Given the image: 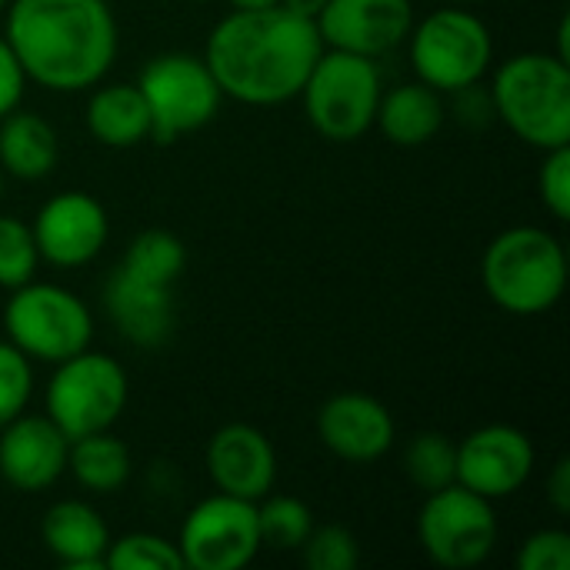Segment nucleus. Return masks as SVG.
<instances>
[{
    "instance_id": "nucleus-1",
    "label": "nucleus",
    "mask_w": 570,
    "mask_h": 570,
    "mask_svg": "<svg viewBox=\"0 0 570 570\" xmlns=\"http://www.w3.org/2000/svg\"><path fill=\"white\" fill-rule=\"evenodd\" d=\"M321 50L317 23L274 3L220 17L207 37L204 60L224 97L247 107H277L301 94Z\"/></svg>"
},
{
    "instance_id": "nucleus-2",
    "label": "nucleus",
    "mask_w": 570,
    "mask_h": 570,
    "mask_svg": "<svg viewBox=\"0 0 570 570\" xmlns=\"http://www.w3.org/2000/svg\"><path fill=\"white\" fill-rule=\"evenodd\" d=\"M3 37L27 80L57 94L97 87L120 47L107 0H10Z\"/></svg>"
},
{
    "instance_id": "nucleus-3",
    "label": "nucleus",
    "mask_w": 570,
    "mask_h": 570,
    "mask_svg": "<svg viewBox=\"0 0 570 570\" xmlns=\"http://www.w3.org/2000/svg\"><path fill=\"white\" fill-rule=\"evenodd\" d=\"M494 117L524 144L554 150L570 144V63L554 50L508 57L491 80Z\"/></svg>"
},
{
    "instance_id": "nucleus-4",
    "label": "nucleus",
    "mask_w": 570,
    "mask_h": 570,
    "mask_svg": "<svg viewBox=\"0 0 570 570\" xmlns=\"http://www.w3.org/2000/svg\"><path fill=\"white\" fill-rule=\"evenodd\" d=\"M481 284L504 314L541 317L568 291V250L544 227L501 230L481 257Z\"/></svg>"
},
{
    "instance_id": "nucleus-5",
    "label": "nucleus",
    "mask_w": 570,
    "mask_h": 570,
    "mask_svg": "<svg viewBox=\"0 0 570 570\" xmlns=\"http://www.w3.org/2000/svg\"><path fill=\"white\" fill-rule=\"evenodd\" d=\"M384 83L377 60L324 47L314 60L301 100L311 127L331 144H351L374 127Z\"/></svg>"
},
{
    "instance_id": "nucleus-6",
    "label": "nucleus",
    "mask_w": 570,
    "mask_h": 570,
    "mask_svg": "<svg viewBox=\"0 0 570 570\" xmlns=\"http://www.w3.org/2000/svg\"><path fill=\"white\" fill-rule=\"evenodd\" d=\"M404 43H411L417 80L438 94H458L481 83L494 63L491 27L474 10H464V3H444L424 20H414Z\"/></svg>"
},
{
    "instance_id": "nucleus-7",
    "label": "nucleus",
    "mask_w": 570,
    "mask_h": 570,
    "mask_svg": "<svg viewBox=\"0 0 570 570\" xmlns=\"http://www.w3.org/2000/svg\"><path fill=\"white\" fill-rule=\"evenodd\" d=\"M127 397L130 381L117 357L87 347L53 364L43 391V414L63 431L67 441H77L97 431H110L120 421Z\"/></svg>"
},
{
    "instance_id": "nucleus-8",
    "label": "nucleus",
    "mask_w": 570,
    "mask_h": 570,
    "mask_svg": "<svg viewBox=\"0 0 570 570\" xmlns=\"http://www.w3.org/2000/svg\"><path fill=\"white\" fill-rule=\"evenodd\" d=\"M7 341L37 364H60L94 341L90 307L60 284L30 281L10 291L3 307Z\"/></svg>"
},
{
    "instance_id": "nucleus-9",
    "label": "nucleus",
    "mask_w": 570,
    "mask_h": 570,
    "mask_svg": "<svg viewBox=\"0 0 570 570\" xmlns=\"http://www.w3.org/2000/svg\"><path fill=\"white\" fill-rule=\"evenodd\" d=\"M137 90L150 110V137L157 144H174L207 127L224 100L207 60L184 50L150 57L137 77Z\"/></svg>"
},
{
    "instance_id": "nucleus-10",
    "label": "nucleus",
    "mask_w": 570,
    "mask_h": 570,
    "mask_svg": "<svg viewBox=\"0 0 570 570\" xmlns=\"http://www.w3.org/2000/svg\"><path fill=\"white\" fill-rule=\"evenodd\" d=\"M417 541L431 564L444 570H471L484 564L498 548L494 501L451 484L428 494L417 514Z\"/></svg>"
},
{
    "instance_id": "nucleus-11",
    "label": "nucleus",
    "mask_w": 570,
    "mask_h": 570,
    "mask_svg": "<svg viewBox=\"0 0 570 570\" xmlns=\"http://www.w3.org/2000/svg\"><path fill=\"white\" fill-rule=\"evenodd\" d=\"M177 551L184 570H240L264 548L257 534V504L230 494L204 498L180 524Z\"/></svg>"
},
{
    "instance_id": "nucleus-12",
    "label": "nucleus",
    "mask_w": 570,
    "mask_h": 570,
    "mask_svg": "<svg viewBox=\"0 0 570 570\" xmlns=\"http://www.w3.org/2000/svg\"><path fill=\"white\" fill-rule=\"evenodd\" d=\"M30 230L43 264L60 271H77L100 257L110 237V220L97 197L83 190H63L53 194L37 210Z\"/></svg>"
},
{
    "instance_id": "nucleus-13",
    "label": "nucleus",
    "mask_w": 570,
    "mask_h": 570,
    "mask_svg": "<svg viewBox=\"0 0 570 570\" xmlns=\"http://www.w3.org/2000/svg\"><path fill=\"white\" fill-rule=\"evenodd\" d=\"M534 461V444L521 428L484 424L458 444V484L488 501H504L531 481Z\"/></svg>"
},
{
    "instance_id": "nucleus-14",
    "label": "nucleus",
    "mask_w": 570,
    "mask_h": 570,
    "mask_svg": "<svg viewBox=\"0 0 570 570\" xmlns=\"http://www.w3.org/2000/svg\"><path fill=\"white\" fill-rule=\"evenodd\" d=\"M324 47L361 57H384L397 50L414 27L411 0H327L314 17Z\"/></svg>"
},
{
    "instance_id": "nucleus-15",
    "label": "nucleus",
    "mask_w": 570,
    "mask_h": 570,
    "mask_svg": "<svg viewBox=\"0 0 570 570\" xmlns=\"http://www.w3.org/2000/svg\"><path fill=\"white\" fill-rule=\"evenodd\" d=\"M167 281L147 277L127 264H117L104 284V307L120 337L140 351L164 347L177 327V301Z\"/></svg>"
},
{
    "instance_id": "nucleus-16",
    "label": "nucleus",
    "mask_w": 570,
    "mask_h": 570,
    "mask_svg": "<svg viewBox=\"0 0 570 570\" xmlns=\"http://www.w3.org/2000/svg\"><path fill=\"white\" fill-rule=\"evenodd\" d=\"M317 438L334 458L347 464H374L394 448L397 424L384 401L371 394L344 391L321 404Z\"/></svg>"
},
{
    "instance_id": "nucleus-17",
    "label": "nucleus",
    "mask_w": 570,
    "mask_h": 570,
    "mask_svg": "<svg viewBox=\"0 0 570 570\" xmlns=\"http://www.w3.org/2000/svg\"><path fill=\"white\" fill-rule=\"evenodd\" d=\"M70 441L47 414H20L0 428V478L20 491L37 494L67 474Z\"/></svg>"
},
{
    "instance_id": "nucleus-18",
    "label": "nucleus",
    "mask_w": 570,
    "mask_h": 570,
    "mask_svg": "<svg viewBox=\"0 0 570 570\" xmlns=\"http://www.w3.org/2000/svg\"><path fill=\"white\" fill-rule=\"evenodd\" d=\"M207 474L220 494L261 501L277 481V451L254 424H224L207 444Z\"/></svg>"
},
{
    "instance_id": "nucleus-19",
    "label": "nucleus",
    "mask_w": 570,
    "mask_h": 570,
    "mask_svg": "<svg viewBox=\"0 0 570 570\" xmlns=\"http://www.w3.org/2000/svg\"><path fill=\"white\" fill-rule=\"evenodd\" d=\"M40 538L63 568L104 570L110 531L87 501H57L53 508H47L40 521Z\"/></svg>"
},
{
    "instance_id": "nucleus-20",
    "label": "nucleus",
    "mask_w": 570,
    "mask_h": 570,
    "mask_svg": "<svg viewBox=\"0 0 570 570\" xmlns=\"http://www.w3.org/2000/svg\"><path fill=\"white\" fill-rule=\"evenodd\" d=\"M444 120H448L444 94H438L424 80H407L381 94L374 127L394 147H424L428 140L438 137Z\"/></svg>"
},
{
    "instance_id": "nucleus-21",
    "label": "nucleus",
    "mask_w": 570,
    "mask_h": 570,
    "mask_svg": "<svg viewBox=\"0 0 570 570\" xmlns=\"http://www.w3.org/2000/svg\"><path fill=\"white\" fill-rule=\"evenodd\" d=\"M60 160V137L53 124L33 110H10L0 117V170L13 180H43Z\"/></svg>"
},
{
    "instance_id": "nucleus-22",
    "label": "nucleus",
    "mask_w": 570,
    "mask_h": 570,
    "mask_svg": "<svg viewBox=\"0 0 570 570\" xmlns=\"http://www.w3.org/2000/svg\"><path fill=\"white\" fill-rule=\"evenodd\" d=\"M87 130L114 150L137 147L150 137V110L137 83H104L90 94L83 110Z\"/></svg>"
},
{
    "instance_id": "nucleus-23",
    "label": "nucleus",
    "mask_w": 570,
    "mask_h": 570,
    "mask_svg": "<svg viewBox=\"0 0 570 570\" xmlns=\"http://www.w3.org/2000/svg\"><path fill=\"white\" fill-rule=\"evenodd\" d=\"M134 461L120 438L110 431H97L87 438L70 441L67 451V474L90 494H114L130 481Z\"/></svg>"
},
{
    "instance_id": "nucleus-24",
    "label": "nucleus",
    "mask_w": 570,
    "mask_h": 570,
    "mask_svg": "<svg viewBox=\"0 0 570 570\" xmlns=\"http://www.w3.org/2000/svg\"><path fill=\"white\" fill-rule=\"evenodd\" d=\"M404 474L424 494L458 484V444L438 431L414 434L404 448Z\"/></svg>"
},
{
    "instance_id": "nucleus-25",
    "label": "nucleus",
    "mask_w": 570,
    "mask_h": 570,
    "mask_svg": "<svg viewBox=\"0 0 570 570\" xmlns=\"http://www.w3.org/2000/svg\"><path fill=\"white\" fill-rule=\"evenodd\" d=\"M314 531V514L301 498L267 494L257 501V534L261 548L271 551H301Z\"/></svg>"
},
{
    "instance_id": "nucleus-26",
    "label": "nucleus",
    "mask_w": 570,
    "mask_h": 570,
    "mask_svg": "<svg viewBox=\"0 0 570 570\" xmlns=\"http://www.w3.org/2000/svg\"><path fill=\"white\" fill-rule=\"evenodd\" d=\"M120 264H127L147 277L177 284L187 267V250H184L180 237H174L170 230H144L127 244Z\"/></svg>"
},
{
    "instance_id": "nucleus-27",
    "label": "nucleus",
    "mask_w": 570,
    "mask_h": 570,
    "mask_svg": "<svg viewBox=\"0 0 570 570\" xmlns=\"http://www.w3.org/2000/svg\"><path fill=\"white\" fill-rule=\"evenodd\" d=\"M107 570H184L177 541H167L150 531H134L124 538H110L107 554H104Z\"/></svg>"
},
{
    "instance_id": "nucleus-28",
    "label": "nucleus",
    "mask_w": 570,
    "mask_h": 570,
    "mask_svg": "<svg viewBox=\"0 0 570 570\" xmlns=\"http://www.w3.org/2000/svg\"><path fill=\"white\" fill-rule=\"evenodd\" d=\"M37 267H40V254L30 224L0 214V287L17 291L30 284L37 277Z\"/></svg>"
},
{
    "instance_id": "nucleus-29",
    "label": "nucleus",
    "mask_w": 570,
    "mask_h": 570,
    "mask_svg": "<svg viewBox=\"0 0 570 570\" xmlns=\"http://www.w3.org/2000/svg\"><path fill=\"white\" fill-rule=\"evenodd\" d=\"M33 397V361L10 341H0V428L20 417Z\"/></svg>"
},
{
    "instance_id": "nucleus-30",
    "label": "nucleus",
    "mask_w": 570,
    "mask_h": 570,
    "mask_svg": "<svg viewBox=\"0 0 570 570\" xmlns=\"http://www.w3.org/2000/svg\"><path fill=\"white\" fill-rule=\"evenodd\" d=\"M301 554H304V564L311 570H354L361 561L357 538L341 524L314 528L311 538L304 541Z\"/></svg>"
},
{
    "instance_id": "nucleus-31",
    "label": "nucleus",
    "mask_w": 570,
    "mask_h": 570,
    "mask_svg": "<svg viewBox=\"0 0 570 570\" xmlns=\"http://www.w3.org/2000/svg\"><path fill=\"white\" fill-rule=\"evenodd\" d=\"M538 194L548 214L564 224L570 217V144L544 150V160L538 170Z\"/></svg>"
},
{
    "instance_id": "nucleus-32",
    "label": "nucleus",
    "mask_w": 570,
    "mask_h": 570,
    "mask_svg": "<svg viewBox=\"0 0 570 570\" xmlns=\"http://www.w3.org/2000/svg\"><path fill=\"white\" fill-rule=\"evenodd\" d=\"M514 564L521 570H570V534L561 528H541L524 538Z\"/></svg>"
},
{
    "instance_id": "nucleus-33",
    "label": "nucleus",
    "mask_w": 570,
    "mask_h": 570,
    "mask_svg": "<svg viewBox=\"0 0 570 570\" xmlns=\"http://www.w3.org/2000/svg\"><path fill=\"white\" fill-rule=\"evenodd\" d=\"M27 90V73L17 60V53L10 50L7 37H0V117H7L10 110L20 107Z\"/></svg>"
},
{
    "instance_id": "nucleus-34",
    "label": "nucleus",
    "mask_w": 570,
    "mask_h": 570,
    "mask_svg": "<svg viewBox=\"0 0 570 570\" xmlns=\"http://www.w3.org/2000/svg\"><path fill=\"white\" fill-rule=\"evenodd\" d=\"M451 97H458V117H461V124H468V127H484L488 120H494V107H491V97H488V90H481V83H474V87H464V90H458V94H451Z\"/></svg>"
},
{
    "instance_id": "nucleus-35",
    "label": "nucleus",
    "mask_w": 570,
    "mask_h": 570,
    "mask_svg": "<svg viewBox=\"0 0 570 570\" xmlns=\"http://www.w3.org/2000/svg\"><path fill=\"white\" fill-rule=\"evenodd\" d=\"M548 504L558 514H570V461L561 458L554 471L548 474Z\"/></svg>"
},
{
    "instance_id": "nucleus-36",
    "label": "nucleus",
    "mask_w": 570,
    "mask_h": 570,
    "mask_svg": "<svg viewBox=\"0 0 570 570\" xmlns=\"http://www.w3.org/2000/svg\"><path fill=\"white\" fill-rule=\"evenodd\" d=\"M327 0H281V7H287V10H294V13H301V17H317L321 13V7H324Z\"/></svg>"
},
{
    "instance_id": "nucleus-37",
    "label": "nucleus",
    "mask_w": 570,
    "mask_h": 570,
    "mask_svg": "<svg viewBox=\"0 0 570 570\" xmlns=\"http://www.w3.org/2000/svg\"><path fill=\"white\" fill-rule=\"evenodd\" d=\"M234 10H261V7H274L281 0H227Z\"/></svg>"
},
{
    "instance_id": "nucleus-38",
    "label": "nucleus",
    "mask_w": 570,
    "mask_h": 570,
    "mask_svg": "<svg viewBox=\"0 0 570 570\" xmlns=\"http://www.w3.org/2000/svg\"><path fill=\"white\" fill-rule=\"evenodd\" d=\"M3 180H7V174L0 170V197H3Z\"/></svg>"
},
{
    "instance_id": "nucleus-39",
    "label": "nucleus",
    "mask_w": 570,
    "mask_h": 570,
    "mask_svg": "<svg viewBox=\"0 0 570 570\" xmlns=\"http://www.w3.org/2000/svg\"><path fill=\"white\" fill-rule=\"evenodd\" d=\"M7 3H10V0H0V13H3V10H7Z\"/></svg>"
},
{
    "instance_id": "nucleus-40",
    "label": "nucleus",
    "mask_w": 570,
    "mask_h": 570,
    "mask_svg": "<svg viewBox=\"0 0 570 570\" xmlns=\"http://www.w3.org/2000/svg\"><path fill=\"white\" fill-rule=\"evenodd\" d=\"M444 3H471V0H444Z\"/></svg>"
},
{
    "instance_id": "nucleus-41",
    "label": "nucleus",
    "mask_w": 570,
    "mask_h": 570,
    "mask_svg": "<svg viewBox=\"0 0 570 570\" xmlns=\"http://www.w3.org/2000/svg\"><path fill=\"white\" fill-rule=\"evenodd\" d=\"M190 3H207V0H190Z\"/></svg>"
}]
</instances>
